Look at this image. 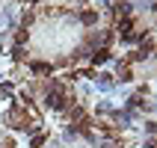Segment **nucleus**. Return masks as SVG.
Returning a JSON list of instances; mask_svg holds the SVG:
<instances>
[{"label": "nucleus", "mask_w": 157, "mask_h": 148, "mask_svg": "<svg viewBox=\"0 0 157 148\" xmlns=\"http://www.w3.org/2000/svg\"><path fill=\"white\" fill-rule=\"evenodd\" d=\"M107 59H110V51H107V47L95 51V56H92V62H95V65H98V62H107Z\"/></svg>", "instance_id": "nucleus-2"}, {"label": "nucleus", "mask_w": 157, "mask_h": 148, "mask_svg": "<svg viewBox=\"0 0 157 148\" xmlns=\"http://www.w3.org/2000/svg\"><path fill=\"white\" fill-rule=\"evenodd\" d=\"M107 148H116V145H107Z\"/></svg>", "instance_id": "nucleus-7"}, {"label": "nucleus", "mask_w": 157, "mask_h": 148, "mask_svg": "<svg viewBox=\"0 0 157 148\" xmlns=\"http://www.w3.org/2000/svg\"><path fill=\"white\" fill-rule=\"evenodd\" d=\"M30 3H39V0H30Z\"/></svg>", "instance_id": "nucleus-6"}, {"label": "nucleus", "mask_w": 157, "mask_h": 148, "mask_svg": "<svg viewBox=\"0 0 157 148\" xmlns=\"http://www.w3.org/2000/svg\"><path fill=\"white\" fill-rule=\"evenodd\" d=\"M27 39H30V36H27V30H21V33H18V36H15V42H18V47H21V44H24V42H27Z\"/></svg>", "instance_id": "nucleus-5"}, {"label": "nucleus", "mask_w": 157, "mask_h": 148, "mask_svg": "<svg viewBox=\"0 0 157 148\" xmlns=\"http://www.w3.org/2000/svg\"><path fill=\"white\" fill-rule=\"evenodd\" d=\"M30 68H33L36 74H48V71H51V65H48V62H33Z\"/></svg>", "instance_id": "nucleus-4"}, {"label": "nucleus", "mask_w": 157, "mask_h": 148, "mask_svg": "<svg viewBox=\"0 0 157 148\" xmlns=\"http://www.w3.org/2000/svg\"><path fill=\"white\" fill-rule=\"evenodd\" d=\"M80 21H83V24H95V21H98V12H92V9H89V12H83V15H80Z\"/></svg>", "instance_id": "nucleus-3"}, {"label": "nucleus", "mask_w": 157, "mask_h": 148, "mask_svg": "<svg viewBox=\"0 0 157 148\" xmlns=\"http://www.w3.org/2000/svg\"><path fill=\"white\" fill-rule=\"evenodd\" d=\"M48 107H53V110H62V107H65V98H62V92H48Z\"/></svg>", "instance_id": "nucleus-1"}]
</instances>
